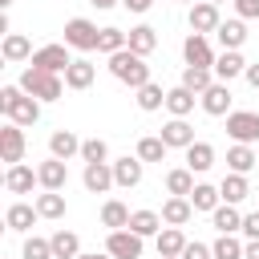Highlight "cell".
Here are the masks:
<instances>
[{
	"label": "cell",
	"mask_w": 259,
	"mask_h": 259,
	"mask_svg": "<svg viewBox=\"0 0 259 259\" xmlns=\"http://www.w3.org/2000/svg\"><path fill=\"white\" fill-rule=\"evenodd\" d=\"M40 105H45V101H36L32 93H24L20 85H4V89H0V113H4V121L36 125V121H40Z\"/></svg>",
	"instance_id": "cell-1"
},
{
	"label": "cell",
	"mask_w": 259,
	"mask_h": 259,
	"mask_svg": "<svg viewBox=\"0 0 259 259\" xmlns=\"http://www.w3.org/2000/svg\"><path fill=\"white\" fill-rule=\"evenodd\" d=\"M16 85H20L24 93H32L36 101H61V93L69 89V85H65V73H49V69H36V65H28Z\"/></svg>",
	"instance_id": "cell-2"
},
{
	"label": "cell",
	"mask_w": 259,
	"mask_h": 259,
	"mask_svg": "<svg viewBox=\"0 0 259 259\" xmlns=\"http://www.w3.org/2000/svg\"><path fill=\"white\" fill-rule=\"evenodd\" d=\"M109 73H113L121 85H130V89H142L146 81H154V77H150V65H146V57H138L134 49H121V53H113V57H109Z\"/></svg>",
	"instance_id": "cell-3"
},
{
	"label": "cell",
	"mask_w": 259,
	"mask_h": 259,
	"mask_svg": "<svg viewBox=\"0 0 259 259\" xmlns=\"http://www.w3.org/2000/svg\"><path fill=\"white\" fill-rule=\"evenodd\" d=\"M97 36H101V28H97L89 16L65 20V45H69V49H77V53H97Z\"/></svg>",
	"instance_id": "cell-4"
},
{
	"label": "cell",
	"mask_w": 259,
	"mask_h": 259,
	"mask_svg": "<svg viewBox=\"0 0 259 259\" xmlns=\"http://www.w3.org/2000/svg\"><path fill=\"white\" fill-rule=\"evenodd\" d=\"M105 251H109L113 259H142V251H146V239H142L138 231L121 227V231H109V235H105Z\"/></svg>",
	"instance_id": "cell-5"
},
{
	"label": "cell",
	"mask_w": 259,
	"mask_h": 259,
	"mask_svg": "<svg viewBox=\"0 0 259 259\" xmlns=\"http://www.w3.org/2000/svg\"><path fill=\"white\" fill-rule=\"evenodd\" d=\"M227 138L255 146V142H259V113H255V109H231V113H227Z\"/></svg>",
	"instance_id": "cell-6"
},
{
	"label": "cell",
	"mask_w": 259,
	"mask_h": 259,
	"mask_svg": "<svg viewBox=\"0 0 259 259\" xmlns=\"http://www.w3.org/2000/svg\"><path fill=\"white\" fill-rule=\"evenodd\" d=\"M24 150H28V142H24V125L4 121V125H0V162L16 166V162H24Z\"/></svg>",
	"instance_id": "cell-7"
},
{
	"label": "cell",
	"mask_w": 259,
	"mask_h": 259,
	"mask_svg": "<svg viewBox=\"0 0 259 259\" xmlns=\"http://www.w3.org/2000/svg\"><path fill=\"white\" fill-rule=\"evenodd\" d=\"M186 24H190V32L210 36V32L223 24V12H219V4H210V0H194L190 12H186Z\"/></svg>",
	"instance_id": "cell-8"
},
{
	"label": "cell",
	"mask_w": 259,
	"mask_h": 259,
	"mask_svg": "<svg viewBox=\"0 0 259 259\" xmlns=\"http://www.w3.org/2000/svg\"><path fill=\"white\" fill-rule=\"evenodd\" d=\"M214 49H210V36H202V32H186V40H182V61L186 65H202V69H214Z\"/></svg>",
	"instance_id": "cell-9"
},
{
	"label": "cell",
	"mask_w": 259,
	"mask_h": 259,
	"mask_svg": "<svg viewBox=\"0 0 259 259\" xmlns=\"http://www.w3.org/2000/svg\"><path fill=\"white\" fill-rule=\"evenodd\" d=\"M28 65L49 69V73H65V69L73 65V57H69V45L61 40V45H40V49L32 53V61H28Z\"/></svg>",
	"instance_id": "cell-10"
},
{
	"label": "cell",
	"mask_w": 259,
	"mask_h": 259,
	"mask_svg": "<svg viewBox=\"0 0 259 259\" xmlns=\"http://www.w3.org/2000/svg\"><path fill=\"white\" fill-rule=\"evenodd\" d=\"M81 182L89 194H109L117 182H113V162H85L81 170Z\"/></svg>",
	"instance_id": "cell-11"
},
{
	"label": "cell",
	"mask_w": 259,
	"mask_h": 259,
	"mask_svg": "<svg viewBox=\"0 0 259 259\" xmlns=\"http://www.w3.org/2000/svg\"><path fill=\"white\" fill-rule=\"evenodd\" d=\"M231 85L227 81H214L206 93H198V105H202V113H210V117H227L231 113Z\"/></svg>",
	"instance_id": "cell-12"
},
{
	"label": "cell",
	"mask_w": 259,
	"mask_h": 259,
	"mask_svg": "<svg viewBox=\"0 0 259 259\" xmlns=\"http://www.w3.org/2000/svg\"><path fill=\"white\" fill-rule=\"evenodd\" d=\"M36 178H40V190H65V186H69V162L49 154V158L36 166Z\"/></svg>",
	"instance_id": "cell-13"
},
{
	"label": "cell",
	"mask_w": 259,
	"mask_h": 259,
	"mask_svg": "<svg viewBox=\"0 0 259 259\" xmlns=\"http://www.w3.org/2000/svg\"><path fill=\"white\" fill-rule=\"evenodd\" d=\"M32 186H40V178L28 162H16V166L4 170V190L8 194H32Z\"/></svg>",
	"instance_id": "cell-14"
},
{
	"label": "cell",
	"mask_w": 259,
	"mask_h": 259,
	"mask_svg": "<svg viewBox=\"0 0 259 259\" xmlns=\"http://www.w3.org/2000/svg\"><path fill=\"white\" fill-rule=\"evenodd\" d=\"M36 219H40L36 202H12V206L4 210V227L16 231V235H28V231L36 227Z\"/></svg>",
	"instance_id": "cell-15"
},
{
	"label": "cell",
	"mask_w": 259,
	"mask_h": 259,
	"mask_svg": "<svg viewBox=\"0 0 259 259\" xmlns=\"http://www.w3.org/2000/svg\"><path fill=\"white\" fill-rule=\"evenodd\" d=\"M142 174H146V162H142L138 154H134V158L125 154V158H117V162H113V182H117L121 190H134V186H142Z\"/></svg>",
	"instance_id": "cell-16"
},
{
	"label": "cell",
	"mask_w": 259,
	"mask_h": 259,
	"mask_svg": "<svg viewBox=\"0 0 259 259\" xmlns=\"http://www.w3.org/2000/svg\"><path fill=\"white\" fill-rule=\"evenodd\" d=\"M158 214H162V223H166V227H186V223L194 219V202H190L186 194H170V198L162 202V210H158Z\"/></svg>",
	"instance_id": "cell-17"
},
{
	"label": "cell",
	"mask_w": 259,
	"mask_h": 259,
	"mask_svg": "<svg viewBox=\"0 0 259 259\" xmlns=\"http://www.w3.org/2000/svg\"><path fill=\"white\" fill-rule=\"evenodd\" d=\"M247 73V61H243V53L239 49H223L219 57H214V81H235V77H243Z\"/></svg>",
	"instance_id": "cell-18"
},
{
	"label": "cell",
	"mask_w": 259,
	"mask_h": 259,
	"mask_svg": "<svg viewBox=\"0 0 259 259\" xmlns=\"http://www.w3.org/2000/svg\"><path fill=\"white\" fill-rule=\"evenodd\" d=\"M162 142H166L170 150H186V146L198 142V138H194V125H190L186 117H170V121L162 125Z\"/></svg>",
	"instance_id": "cell-19"
},
{
	"label": "cell",
	"mask_w": 259,
	"mask_h": 259,
	"mask_svg": "<svg viewBox=\"0 0 259 259\" xmlns=\"http://www.w3.org/2000/svg\"><path fill=\"white\" fill-rule=\"evenodd\" d=\"M81 142H85V138H77L73 130H53V134H49V154H53V158H65V162H69V158H81Z\"/></svg>",
	"instance_id": "cell-20"
},
{
	"label": "cell",
	"mask_w": 259,
	"mask_h": 259,
	"mask_svg": "<svg viewBox=\"0 0 259 259\" xmlns=\"http://www.w3.org/2000/svg\"><path fill=\"white\" fill-rule=\"evenodd\" d=\"M210 227H214L219 235H239V231H243L239 206H235V202H219V206L210 210Z\"/></svg>",
	"instance_id": "cell-21"
},
{
	"label": "cell",
	"mask_w": 259,
	"mask_h": 259,
	"mask_svg": "<svg viewBox=\"0 0 259 259\" xmlns=\"http://www.w3.org/2000/svg\"><path fill=\"white\" fill-rule=\"evenodd\" d=\"M186 235H182V227H162L158 235H154V247H158V255H166V259H182V251H186Z\"/></svg>",
	"instance_id": "cell-22"
},
{
	"label": "cell",
	"mask_w": 259,
	"mask_h": 259,
	"mask_svg": "<svg viewBox=\"0 0 259 259\" xmlns=\"http://www.w3.org/2000/svg\"><path fill=\"white\" fill-rule=\"evenodd\" d=\"M194 105H198V93H190L186 85L166 89V113H170V117H190Z\"/></svg>",
	"instance_id": "cell-23"
},
{
	"label": "cell",
	"mask_w": 259,
	"mask_h": 259,
	"mask_svg": "<svg viewBox=\"0 0 259 259\" xmlns=\"http://www.w3.org/2000/svg\"><path fill=\"white\" fill-rule=\"evenodd\" d=\"M255 166H259V150H255V146L235 142V146L227 150V170H235V174H251Z\"/></svg>",
	"instance_id": "cell-24"
},
{
	"label": "cell",
	"mask_w": 259,
	"mask_h": 259,
	"mask_svg": "<svg viewBox=\"0 0 259 259\" xmlns=\"http://www.w3.org/2000/svg\"><path fill=\"white\" fill-rule=\"evenodd\" d=\"M214 40H219L223 49H243V45H247V24H243V16L223 20V24L214 28Z\"/></svg>",
	"instance_id": "cell-25"
},
{
	"label": "cell",
	"mask_w": 259,
	"mask_h": 259,
	"mask_svg": "<svg viewBox=\"0 0 259 259\" xmlns=\"http://www.w3.org/2000/svg\"><path fill=\"white\" fill-rule=\"evenodd\" d=\"M32 40L24 36V32H8L4 36V45H0V57L8 61V65H16V61H32Z\"/></svg>",
	"instance_id": "cell-26"
},
{
	"label": "cell",
	"mask_w": 259,
	"mask_h": 259,
	"mask_svg": "<svg viewBox=\"0 0 259 259\" xmlns=\"http://www.w3.org/2000/svg\"><path fill=\"white\" fill-rule=\"evenodd\" d=\"M93 77H97V65H93L89 57H73V65L65 69V85H69V89H89Z\"/></svg>",
	"instance_id": "cell-27"
},
{
	"label": "cell",
	"mask_w": 259,
	"mask_h": 259,
	"mask_svg": "<svg viewBox=\"0 0 259 259\" xmlns=\"http://www.w3.org/2000/svg\"><path fill=\"white\" fill-rule=\"evenodd\" d=\"M182 154H186V166H190L194 174H206V170L214 166V146H210V142H202V138H198V142H190Z\"/></svg>",
	"instance_id": "cell-28"
},
{
	"label": "cell",
	"mask_w": 259,
	"mask_h": 259,
	"mask_svg": "<svg viewBox=\"0 0 259 259\" xmlns=\"http://www.w3.org/2000/svg\"><path fill=\"white\" fill-rule=\"evenodd\" d=\"M125 49H134L138 57H150L154 49H158V28L154 24H134L130 28V45Z\"/></svg>",
	"instance_id": "cell-29"
},
{
	"label": "cell",
	"mask_w": 259,
	"mask_h": 259,
	"mask_svg": "<svg viewBox=\"0 0 259 259\" xmlns=\"http://www.w3.org/2000/svg\"><path fill=\"white\" fill-rule=\"evenodd\" d=\"M219 194H223V202H243L247 194H251V182H247V174H235V170H227V178L219 182Z\"/></svg>",
	"instance_id": "cell-30"
},
{
	"label": "cell",
	"mask_w": 259,
	"mask_h": 259,
	"mask_svg": "<svg viewBox=\"0 0 259 259\" xmlns=\"http://www.w3.org/2000/svg\"><path fill=\"white\" fill-rule=\"evenodd\" d=\"M130 206L121 202V198H105L101 202V227H109V231H121V227H130Z\"/></svg>",
	"instance_id": "cell-31"
},
{
	"label": "cell",
	"mask_w": 259,
	"mask_h": 259,
	"mask_svg": "<svg viewBox=\"0 0 259 259\" xmlns=\"http://www.w3.org/2000/svg\"><path fill=\"white\" fill-rule=\"evenodd\" d=\"M178 85H186L190 93H206V89L214 85V69H202V65H186Z\"/></svg>",
	"instance_id": "cell-32"
},
{
	"label": "cell",
	"mask_w": 259,
	"mask_h": 259,
	"mask_svg": "<svg viewBox=\"0 0 259 259\" xmlns=\"http://www.w3.org/2000/svg\"><path fill=\"white\" fill-rule=\"evenodd\" d=\"M138 93V109L142 113H154V109H166V89L158 85V81H146L142 89H134Z\"/></svg>",
	"instance_id": "cell-33"
},
{
	"label": "cell",
	"mask_w": 259,
	"mask_h": 259,
	"mask_svg": "<svg viewBox=\"0 0 259 259\" xmlns=\"http://www.w3.org/2000/svg\"><path fill=\"white\" fill-rule=\"evenodd\" d=\"M142 162H166V154H170V146L162 142V134H146V138H138V150H134Z\"/></svg>",
	"instance_id": "cell-34"
},
{
	"label": "cell",
	"mask_w": 259,
	"mask_h": 259,
	"mask_svg": "<svg viewBox=\"0 0 259 259\" xmlns=\"http://www.w3.org/2000/svg\"><path fill=\"white\" fill-rule=\"evenodd\" d=\"M194 186H198V182H194V170H190V166H174V170H166V194H186V198H190Z\"/></svg>",
	"instance_id": "cell-35"
},
{
	"label": "cell",
	"mask_w": 259,
	"mask_h": 259,
	"mask_svg": "<svg viewBox=\"0 0 259 259\" xmlns=\"http://www.w3.org/2000/svg\"><path fill=\"white\" fill-rule=\"evenodd\" d=\"M36 210H40V219H65L69 202H65L61 190H40L36 194Z\"/></svg>",
	"instance_id": "cell-36"
},
{
	"label": "cell",
	"mask_w": 259,
	"mask_h": 259,
	"mask_svg": "<svg viewBox=\"0 0 259 259\" xmlns=\"http://www.w3.org/2000/svg\"><path fill=\"white\" fill-rule=\"evenodd\" d=\"M162 227H166V223H162L158 210H134V214H130V231H138L142 239H154Z\"/></svg>",
	"instance_id": "cell-37"
},
{
	"label": "cell",
	"mask_w": 259,
	"mask_h": 259,
	"mask_svg": "<svg viewBox=\"0 0 259 259\" xmlns=\"http://www.w3.org/2000/svg\"><path fill=\"white\" fill-rule=\"evenodd\" d=\"M49 239H53V255H57V259H77V255H81V239H77L73 231L61 227V231H53Z\"/></svg>",
	"instance_id": "cell-38"
},
{
	"label": "cell",
	"mask_w": 259,
	"mask_h": 259,
	"mask_svg": "<svg viewBox=\"0 0 259 259\" xmlns=\"http://www.w3.org/2000/svg\"><path fill=\"white\" fill-rule=\"evenodd\" d=\"M210 251H214V259H243L247 239H239V235H219V239L210 243Z\"/></svg>",
	"instance_id": "cell-39"
},
{
	"label": "cell",
	"mask_w": 259,
	"mask_h": 259,
	"mask_svg": "<svg viewBox=\"0 0 259 259\" xmlns=\"http://www.w3.org/2000/svg\"><path fill=\"white\" fill-rule=\"evenodd\" d=\"M190 202H194V210H214L219 202H223V194H219V186H210V182H198L194 190H190Z\"/></svg>",
	"instance_id": "cell-40"
},
{
	"label": "cell",
	"mask_w": 259,
	"mask_h": 259,
	"mask_svg": "<svg viewBox=\"0 0 259 259\" xmlns=\"http://www.w3.org/2000/svg\"><path fill=\"white\" fill-rule=\"evenodd\" d=\"M125 45H130V32H121V28H101V36H97V53H105V57L121 53Z\"/></svg>",
	"instance_id": "cell-41"
},
{
	"label": "cell",
	"mask_w": 259,
	"mask_h": 259,
	"mask_svg": "<svg viewBox=\"0 0 259 259\" xmlns=\"http://www.w3.org/2000/svg\"><path fill=\"white\" fill-rule=\"evenodd\" d=\"M20 259H57V255H53V239H40V235H24Z\"/></svg>",
	"instance_id": "cell-42"
},
{
	"label": "cell",
	"mask_w": 259,
	"mask_h": 259,
	"mask_svg": "<svg viewBox=\"0 0 259 259\" xmlns=\"http://www.w3.org/2000/svg\"><path fill=\"white\" fill-rule=\"evenodd\" d=\"M81 162H109L105 138H85V142H81Z\"/></svg>",
	"instance_id": "cell-43"
},
{
	"label": "cell",
	"mask_w": 259,
	"mask_h": 259,
	"mask_svg": "<svg viewBox=\"0 0 259 259\" xmlns=\"http://www.w3.org/2000/svg\"><path fill=\"white\" fill-rule=\"evenodd\" d=\"M182 259H214V251H210V243H186V251H182Z\"/></svg>",
	"instance_id": "cell-44"
},
{
	"label": "cell",
	"mask_w": 259,
	"mask_h": 259,
	"mask_svg": "<svg viewBox=\"0 0 259 259\" xmlns=\"http://www.w3.org/2000/svg\"><path fill=\"white\" fill-rule=\"evenodd\" d=\"M235 4V16L243 20H259V0H231Z\"/></svg>",
	"instance_id": "cell-45"
},
{
	"label": "cell",
	"mask_w": 259,
	"mask_h": 259,
	"mask_svg": "<svg viewBox=\"0 0 259 259\" xmlns=\"http://www.w3.org/2000/svg\"><path fill=\"white\" fill-rule=\"evenodd\" d=\"M243 239H259V210H251V214H243V231H239Z\"/></svg>",
	"instance_id": "cell-46"
},
{
	"label": "cell",
	"mask_w": 259,
	"mask_h": 259,
	"mask_svg": "<svg viewBox=\"0 0 259 259\" xmlns=\"http://www.w3.org/2000/svg\"><path fill=\"white\" fill-rule=\"evenodd\" d=\"M121 4H125L130 12H138V16H142V12H150V8L158 4V0H121Z\"/></svg>",
	"instance_id": "cell-47"
},
{
	"label": "cell",
	"mask_w": 259,
	"mask_h": 259,
	"mask_svg": "<svg viewBox=\"0 0 259 259\" xmlns=\"http://www.w3.org/2000/svg\"><path fill=\"white\" fill-rule=\"evenodd\" d=\"M243 77H247V85L259 93V61H255V65H247V73H243Z\"/></svg>",
	"instance_id": "cell-48"
},
{
	"label": "cell",
	"mask_w": 259,
	"mask_h": 259,
	"mask_svg": "<svg viewBox=\"0 0 259 259\" xmlns=\"http://www.w3.org/2000/svg\"><path fill=\"white\" fill-rule=\"evenodd\" d=\"M89 4H93V8H97V12H109V8H117V4H121V0H89Z\"/></svg>",
	"instance_id": "cell-49"
},
{
	"label": "cell",
	"mask_w": 259,
	"mask_h": 259,
	"mask_svg": "<svg viewBox=\"0 0 259 259\" xmlns=\"http://www.w3.org/2000/svg\"><path fill=\"white\" fill-rule=\"evenodd\" d=\"M243 259H259V239H247V251H243Z\"/></svg>",
	"instance_id": "cell-50"
},
{
	"label": "cell",
	"mask_w": 259,
	"mask_h": 259,
	"mask_svg": "<svg viewBox=\"0 0 259 259\" xmlns=\"http://www.w3.org/2000/svg\"><path fill=\"white\" fill-rule=\"evenodd\" d=\"M77 259H113V255H109V251H105V255H97V251H93V255H85V251H81Z\"/></svg>",
	"instance_id": "cell-51"
},
{
	"label": "cell",
	"mask_w": 259,
	"mask_h": 259,
	"mask_svg": "<svg viewBox=\"0 0 259 259\" xmlns=\"http://www.w3.org/2000/svg\"><path fill=\"white\" fill-rule=\"evenodd\" d=\"M8 8H12V0H0V12H8Z\"/></svg>",
	"instance_id": "cell-52"
},
{
	"label": "cell",
	"mask_w": 259,
	"mask_h": 259,
	"mask_svg": "<svg viewBox=\"0 0 259 259\" xmlns=\"http://www.w3.org/2000/svg\"><path fill=\"white\" fill-rule=\"evenodd\" d=\"M178 4H194V0H178Z\"/></svg>",
	"instance_id": "cell-53"
},
{
	"label": "cell",
	"mask_w": 259,
	"mask_h": 259,
	"mask_svg": "<svg viewBox=\"0 0 259 259\" xmlns=\"http://www.w3.org/2000/svg\"><path fill=\"white\" fill-rule=\"evenodd\" d=\"M210 4H227V0H210Z\"/></svg>",
	"instance_id": "cell-54"
},
{
	"label": "cell",
	"mask_w": 259,
	"mask_h": 259,
	"mask_svg": "<svg viewBox=\"0 0 259 259\" xmlns=\"http://www.w3.org/2000/svg\"><path fill=\"white\" fill-rule=\"evenodd\" d=\"M158 259H166V255H158Z\"/></svg>",
	"instance_id": "cell-55"
}]
</instances>
